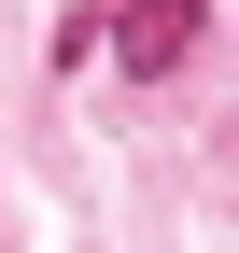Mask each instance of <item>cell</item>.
<instances>
[{
    "label": "cell",
    "instance_id": "cell-1",
    "mask_svg": "<svg viewBox=\"0 0 239 253\" xmlns=\"http://www.w3.org/2000/svg\"><path fill=\"white\" fill-rule=\"evenodd\" d=\"M197 28H211V0H127V14H99V56H127V84H169Z\"/></svg>",
    "mask_w": 239,
    "mask_h": 253
}]
</instances>
